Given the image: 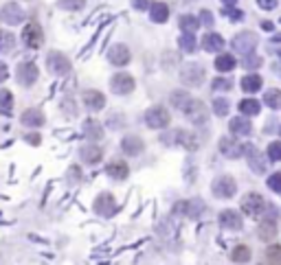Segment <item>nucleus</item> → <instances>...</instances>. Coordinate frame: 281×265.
Instances as JSON below:
<instances>
[{"instance_id":"1","label":"nucleus","mask_w":281,"mask_h":265,"mask_svg":"<svg viewBox=\"0 0 281 265\" xmlns=\"http://www.w3.org/2000/svg\"><path fill=\"white\" fill-rule=\"evenodd\" d=\"M46 68H49L51 75H55V77H64V75H68L70 72V59L64 55V53H59V51H51L49 55H46Z\"/></svg>"},{"instance_id":"2","label":"nucleus","mask_w":281,"mask_h":265,"mask_svg":"<svg viewBox=\"0 0 281 265\" xmlns=\"http://www.w3.org/2000/svg\"><path fill=\"white\" fill-rule=\"evenodd\" d=\"M145 123H147V127H152V129H165L167 125L171 123V116H169V112H167V107L154 105L145 112Z\"/></svg>"},{"instance_id":"3","label":"nucleus","mask_w":281,"mask_h":265,"mask_svg":"<svg viewBox=\"0 0 281 265\" xmlns=\"http://www.w3.org/2000/svg\"><path fill=\"white\" fill-rule=\"evenodd\" d=\"M240 208L246 217H259V215H264V210H266V202L259 193H248V195L242 197Z\"/></svg>"},{"instance_id":"4","label":"nucleus","mask_w":281,"mask_h":265,"mask_svg":"<svg viewBox=\"0 0 281 265\" xmlns=\"http://www.w3.org/2000/svg\"><path fill=\"white\" fill-rule=\"evenodd\" d=\"M182 112L194 125H207V120H209V107L198 99H191Z\"/></svg>"},{"instance_id":"5","label":"nucleus","mask_w":281,"mask_h":265,"mask_svg":"<svg viewBox=\"0 0 281 265\" xmlns=\"http://www.w3.org/2000/svg\"><path fill=\"white\" fill-rule=\"evenodd\" d=\"M211 191H213V195L218 197V200H229V197L235 195L237 184H235V180H233L231 176H220V178L213 180Z\"/></svg>"},{"instance_id":"6","label":"nucleus","mask_w":281,"mask_h":265,"mask_svg":"<svg viewBox=\"0 0 281 265\" xmlns=\"http://www.w3.org/2000/svg\"><path fill=\"white\" fill-rule=\"evenodd\" d=\"M205 208H207V204L202 202L200 197H194V200H187V202H176L174 213L184 215V217H189V219H198V217L205 213Z\"/></svg>"},{"instance_id":"7","label":"nucleus","mask_w":281,"mask_h":265,"mask_svg":"<svg viewBox=\"0 0 281 265\" xmlns=\"http://www.w3.org/2000/svg\"><path fill=\"white\" fill-rule=\"evenodd\" d=\"M38 77H40V68L33 62H22L16 68V79H18V83H20V86L31 88L33 83L38 81Z\"/></svg>"},{"instance_id":"8","label":"nucleus","mask_w":281,"mask_h":265,"mask_svg":"<svg viewBox=\"0 0 281 265\" xmlns=\"http://www.w3.org/2000/svg\"><path fill=\"white\" fill-rule=\"evenodd\" d=\"M180 81L184 86H194V88L202 86V81H205V68L200 64H187L180 70Z\"/></svg>"},{"instance_id":"9","label":"nucleus","mask_w":281,"mask_h":265,"mask_svg":"<svg viewBox=\"0 0 281 265\" xmlns=\"http://www.w3.org/2000/svg\"><path fill=\"white\" fill-rule=\"evenodd\" d=\"M22 42L29 46V48H40L44 44V31L38 22H29L25 29H22Z\"/></svg>"},{"instance_id":"10","label":"nucleus","mask_w":281,"mask_h":265,"mask_svg":"<svg viewBox=\"0 0 281 265\" xmlns=\"http://www.w3.org/2000/svg\"><path fill=\"white\" fill-rule=\"evenodd\" d=\"M134 88H136V81L132 75H128V72H117L110 79V90L115 94H130Z\"/></svg>"},{"instance_id":"11","label":"nucleus","mask_w":281,"mask_h":265,"mask_svg":"<svg viewBox=\"0 0 281 265\" xmlns=\"http://www.w3.org/2000/svg\"><path fill=\"white\" fill-rule=\"evenodd\" d=\"M257 42L259 40H257V35L253 31H242L233 38V48H235L237 53H242V55H248V53L255 51Z\"/></svg>"},{"instance_id":"12","label":"nucleus","mask_w":281,"mask_h":265,"mask_svg":"<svg viewBox=\"0 0 281 265\" xmlns=\"http://www.w3.org/2000/svg\"><path fill=\"white\" fill-rule=\"evenodd\" d=\"M244 156H246V160H248V167L253 169L257 176H264L266 169H268V162L264 160V156L257 152L253 145H244Z\"/></svg>"},{"instance_id":"13","label":"nucleus","mask_w":281,"mask_h":265,"mask_svg":"<svg viewBox=\"0 0 281 265\" xmlns=\"http://www.w3.org/2000/svg\"><path fill=\"white\" fill-rule=\"evenodd\" d=\"M92 208H95V213L101 215V217H112L117 213V202L110 193H101L97 200H95Z\"/></svg>"},{"instance_id":"14","label":"nucleus","mask_w":281,"mask_h":265,"mask_svg":"<svg viewBox=\"0 0 281 265\" xmlns=\"http://www.w3.org/2000/svg\"><path fill=\"white\" fill-rule=\"evenodd\" d=\"M0 18H3V22H7V24H20L22 20H25V9H22L18 3H7L3 9H0Z\"/></svg>"},{"instance_id":"15","label":"nucleus","mask_w":281,"mask_h":265,"mask_svg":"<svg viewBox=\"0 0 281 265\" xmlns=\"http://www.w3.org/2000/svg\"><path fill=\"white\" fill-rule=\"evenodd\" d=\"M81 101H83V105L92 112H99L106 107V96H104V92H99V90H86V92L81 94Z\"/></svg>"},{"instance_id":"16","label":"nucleus","mask_w":281,"mask_h":265,"mask_svg":"<svg viewBox=\"0 0 281 265\" xmlns=\"http://www.w3.org/2000/svg\"><path fill=\"white\" fill-rule=\"evenodd\" d=\"M130 59H132V55H130V48L125 44H115L108 51V62L115 66H125L130 64Z\"/></svg>"},{"instance_id":"17","label":"nucleus","mask_w":281,"mask_h":265,"mask_svg":"<svg viewBox=\"0 0 281 265\" xmlns=\"http://www.w3.org/2000/svg\"><path fill=\"white\" fill-rule=\"evenodd\" d=\"M44 120H46V116L40 107H29V110H25L20 116V123L25 125V127H42Z\"/></svg>"},{"instance_id":"18","label":"nucleus","mask_w":281,"mask_h":265,"mask_svg":"<svg viewBox=\"0 0 281 265\" xmlns=\"http://www.w3.org/2000/svg\"><path fill=\"white\" fill-rule=\"evenodd\" d=\"M79 158L86 162V165H97V162H101V158H104V149L95 143H88L79 149Z\"/></svg>"},{"instance_id":"19","label":"nucleus","mask_w":281,"mask_h":265,"mask_svg":"<svg viewBox=\"0 0 281 265\" xmlns=\"http://www.w3.org/2000/svg\"><path fill=\"white\" fill-rule=\"evenodd\" d=\"M220 226L226 228V230H242V215L237 210L226 208L220 213Z\"/></svg>"},{"instance_id":"20","label":"nucleus","mask_w":281,"mask_h":265,"mask_svg":"<svg viewBox=\"0 0 281 265\" xmlns=\"http://www.w3.org/2000/svg\"><path fill=\"white\" fill-rule=\"evenodd\" d=\"M220 152L229 158H242L244 156V145L233 141V138H220Z\"/></svg>"},{"instance_id":"21","label":"nucleus","mask_w":281,"mask_h":265,"mask_svg":"<svg viewBox=\"0 0 281 265\" xmlns=\"http://www.w3.org/2000/svg\"><path fill=\"white\" fill-rule=\"evenodd\" d=\"M106 173L112 180H125L130 176V167L125 165L123 160H110L108 162V167H106Z\"/></svg>"},{"instance_id":"22","label":"nucleus","mask_w":281,"mask_h":265,"mask_svg":"<svg viewBox=\"0 0 281 265\" xmlns=\"http://www.w3.org/2000/svg\"><path fill=\"white\" fill-rule=\"evenodd\" d=\"M121 149L125 156H139L143 149H145V143H143L139 136H125L121 141Z\"/></svg>"},{"instance_id":"23","label":"nucleus","mask_w":281,"mask_h":265,"mask_svg":"<svg viewBox=\"0 0 281 265\" xmlns=\"http://www.w3.org/2000/svg\"><path fill=\"white\" fill-rule=\"evenodd\" d=\"M202 48L209 53H218L224 48V38L220 33H207L205 38H202Z\"/></svg>"},{"instance_id":"24","label":"nucleus","mask_w":281,"mask_h":265,"mask_svg":"<svg viewBox=\"0 0 281 265\" xmlns=\"http://www.w3.org/2000/svg\"><path fill=\"white\" fill-rule=\"evenodd\" d=\"M229 129L233 131V134H237V136H248L250 131H253V125H250V120H248V118L235 116V118H231Z\"/></svg>"},{"instance_id":"25","label":"nucleus","mask_w":281,"mask_h":265,"mask_svg":"<svg viewBox=\"0 0 281 265\" xmlns=\"http://www.w3.org/2000/svg\"><path fill=\"white\" fill-rule=\"evenodd\" d=\"M149 18L156 24L167 22V18H169V7H167L165 3H152V7H149Z\"/></svg>"},{"instance_id":"26","label":"nucleus","mask_w":281,"mask_h":265,"mask_svg":"<svg viewBox=\"0 0 281 265\" xmlns=\"http://www.w3.org/2000/svg\"><path fill=\"white\" fill-rule=\"evenodd\" d=\"M83 134H86V138H90V141H101L104 138V127L95 118H88L83 123Z\"/></svg>"},{"instance_id":"27","label":"nucleus","mask_w":281,"mask_h":265,"mask_svg":"<svg viewBox=\"0 0 281 265\" xmlns=\"http://www.w3.org/2000/svg\"><path fill=\"white\" fill-rule=\"evenodd\" d=\"M261 77L257 75V72H250V75H246L242 79V90L244 92H248V94H253V92H259L261 90Z\"/></svg>"},{"instance_id":"28","label":"nucleus","mask_w":281,"mask_h":265,"mask_svg":"<svg viewBox=\"0 0 281 265\" xmlns=\"http://www.w3.org/2000/svg\"><path fill=\"white\" fill-rule=\"evenodd\" d=\"M11 112H14V94L9 90L0 88V114L3 116H11Z\"/></svg>"},{"instance_id":"29","label":"nucleus","mask_w":281,"mask_h":265,"mask_svg":"<svg viewBox=\"0 0 281 265\" xmlns=\"http://www.w3.org/2000/svg\"><path fill=\"white\" fill-rule=\"evenodd\" d=\"M237 66L235 62V57L229 55V53H224V55H218L215 57V70H220V72H231L233 68Z\"/></svg>"},{"instance_id":"30","label":"nucleus","mask_w":281,"mask_h":265,"mask_svg":"<svg viewBox=\"0 0 281 265\" xmlns=\"http://www.w3.org/2000/svg\"><path fill=\"white\" fill-rule=\"evenodd\" d=\"M194 99V96H191L187 90H176V92H171V96H169V101H171V105L174 107H178V110H184V107H187V103L189 101Z\"/></svg>"},{"instance_id":"31","label":"nucleus","mask_w":281,"mask_h":265,"mask_svg":"<svg viewBox=\"0 0 281 265\" xmlns=\"http://www.w3.org/2000/svg\"><path fill=\"white\" fill-rule=\"evenodd\" d=\"M257 234L264 241H272L277 237V226H274V221H261L259 228H257Z\"/></svg>"},{"instance_id":"32","label":"nucleus","mask_w":281,"mask_h":265,"mask_svg":"<svg viewBox=\"0 0 281 265\" xmlns=\"http://www.w3.org/2000/svg\"><path fill=\"white\" fill-rule=\"evenodd\" d=\"M261 110V103L255 99H244L240 101V112L244 114V116H255V114H259Z\"/></svg>"},{"instance_id":"33","label":"nucleus","mask_w":281,"mask_h":265,"mask_svg":"<svg viewBox=\"0 0 281 265\" xmlns=\"http://www.w3.org/2000/svg\"><path fill=\"white\" fill-rule=\"evenodd\" d=\"M178 27H180L182 33H196V29L200 27V20L196 16H182L178 20Z\"/></svg>"},{"instance_id":"34","label":"nucleus","mask_w":281,"mask_h":265,"mask_svg":"<svg viewBox=\"0 0 281 265\" xmlns=\"http://www.w3.org/2000/svg\"><path fill=\"white\" fill-rule=\"evenodd\" d=\"M264 103L270 110H281V90H266L264 92Z\"/></svg>"},{"instance_id":"35","label":"nucleus","mask_w":281,"mask_h":265,"mask_svg":"<svg viewBox=\"0 0 281 265\" xmlns=\"http://www.w3.org/2000/svg\"><path fill=\"white\" fill-rule=\"evenodd\" d=\"M178 44H180V48L184 53H194L196 46H198V42H196V35L194 33H182L180 40H178Z\"/></svg>"},{"instance_id":"36","label":"nucleus","mask_w":281,"mask_h":265,"mask_svg":"<svg viewBox=\"0 0 281 265\" xmlns=\"http://www.w3.org/2000/svg\"><path fill=\"white\" fill-rule=\"evenodd\" d=\"M231 258L235 263H248L250 261V248H246V245H237V248L231 252Z\"/></svg>"},{"instance_id":"37","label":"nucleus","mask_w":281,"mask_h":265,"mask_svg":"<svg viewBox=\"0 0 281 265\" xmlns=\"http://www.w3.org/2000/svg\"><path fill=\"white\" fill-rule=\"evenodd\" d=\"M86 0H57V7L64 9V11H79L83 9Z\"/></svg>"},{"instance_id":"38","label":"nucleus","mask_w":281,"mask_h":265,"mask_svg":"<svg viewBox=\"0 0 281 265\" xmlns=\"http://www.w3.org/2000/svg\"><path fill=\"white\" fill-rule=\"evenodd\" d=\"M266 261L268 265H281V245H270L266 250Z\"/></svg>"},{"instance_id":"39","label":"nucleus","mask_w":281,"mask_h":265,"mask_svg":"<svg viewBox=\"0 0 281 265\" xmlns=\"http://www.w3.org/2000/svg\"><path fill=\"white\" fill-rule=\"evenodd\" d=\"M261 64H264V59H261L259 55H253V53H248V55H244V68H248V70H255V68H259Z\"/></svg>"},{"instance_id":"40","label":"nucleus","mask_w":281,"mask_h":265,"mask_svg":"<svg viewBox=\"0 0 281 265\" xmlns=\"http://www.w3.org/2000/svg\"><path fill=\"white\" fill-rule=\"evenodd\" d=\"M229 110H231V103L226 99H215L213 101V112L218 114V116H226Z\"/></svg>"},{"instance_id":"41","label":"nucleus","mask_w":281,"mask_h":265,"mask_svg":"<svg viewBox=\"0 0 281 265\" xmlns=\"http://www.w3.org/2000/svg\"><path fill=\"white\" fill-rule=\"evenodd\" d=\"M268 158H270L272 162H279L281 160V141H274V143H270L268 145Z\"/></svg>"},{"instance_id":"42","label":"nucleus","mask_w":281,"mask_h":265,"mask_svg":"<svg viewBox=\"0 0 281 265\" xmlns=\"http://www.w3.org/2000/svg\"><path fill=\"white\" fill-rule=\"evenodd\" d=\"M268 189L274 191V193H281V171L272 173V176L268 178Z\"/></svg>"},{"instance_id":"43","label":"nucleus","mask_w":281,"mask_h":265,"mask_svg":"<svg viewBox=\"0 0 281 265\" xmlns=\"http://www.w3.org/2000/svg\"><path fill=\"white\" fill-rule=\"evenodd\" d=\"M231 79H224V77H218V79L211 81V88L213 90H231Z\"/></svg>"},{"instance_id":"44","label":"nucleus","mask_w":281,"mask_h":265,"mask_svg":"<svg viewBox=\"0 0 281 265\" xmlns=\"http://www.w3.org/2000/svg\"><path fill=\"white\" fill-rule=\"evenodd\" d=\"M123 123H125V118L121 116V114H112V116L108 118V123H106V125H108L110 129H119Z\"/></svg>"},{"instance_id":"45","label":"nucleus","mask_w":281,"mask_h":265,"mask_svg":"<svg viewBox=\"0 0 281 265\" xmlns=\"http://www.w3.org/2000/svg\"><path fill=\"white\" fill-rule=\"evenodd\" d=\"M198 20H200V24H205V27H213V14L209 9H202L200 11Z\"/></svg>"},{"instance_id":"46","label":"nucleus","mask_w":281,"mask_h":265,"mask_svg":"<svg viewBox=\"0 0 281 265\" xmlns=\"http://www.w3.org/2000/svg\"><path fill=\"white\" fill-rule=\"evenodd\" d=\"M152 3H154V0H132V7L136 11H145V9L152 7Z\"/></svg>"},{"instance_id":"47","label":"nucleus","mask_w":281,"mask_h":265,"mask_svg":"<svg viewBox=\"0 0 281 265\" xmlns=\"http://www.w3.org/2000/svg\"><path fill=\"white\" fill-rule=\"evenodd\" d=\"M224 14L229 16V18H233V20H235V22H240L242 18H244V14H242V11H237V9H233V7H226V9H224Z\"/></svg>"},{"instance_id":"48","label":"nucleus","mask_w":281,"mask_h":265,"mask_svg":"<svg viewBox=\"0 0 281 265\" xmlns=\"http://www.w3.org/2000/svg\"><path fill=\"white\" fill-rule=\"evenodd\" d=\"M257 5H259L261 9H266V11H270L277 7V0H257Z\"/></svg>"},{"instance_id":"49","label":"nucleus","mask_w":281,"mask_h":265,"mask_svg":"<svg viewBox=\"0 0 281 265\" xmlns=\"http://www.w3.org/2000/svg\"><path fill=\"white\" fill-rule=\"evenodd\" d=\"M62 107H64V112H66V114H70V116H73V114L77 112V110H75V105H73V99H64Z\"/></svg>"},{"instance_id":"50","label":"nucleus","mask_w":281,"mask_h":265,"mask_svg":"<svg viewBox=\"0 0 281 265\" xmlns=\"http://www.w3.org/2000/svg\"><path fill=\"white\" fill-rule=\"evenodd\" d=\"M7 77H9V68H7V64H5V62H0V83H3V81H7Z\"/></svg>"},{"instance_id":"51","label":"nucleus","mask_w":281,"mask_h":265,"mask_svg":"<svg viewBox=\"0 0 281 265\" xmlns=\"http://www.w3.org/2000/svg\"><path fill=\"white\" fill-rule=\"evenodd\" d=\"M27 141L31 143V145H40V134H29Z\"/></svg>"},{"instance_id":"52","label":"nucleus","mask_w":281,"mask_h":265,"mask_svg":"<svg viewBox=\"0 0 281 265\" xmlns=\"http://www.w3.org/2000/svg\"><path fill=\"white\" fill-rule=\"evenodd\" d=\"M261 29H264V31H272V22H261Z\"/></svg>"},{"instance_id":"53","label":"nucleus","mask_w":281,"mask_h":265,"mask_svg":"<svg viewBox=\"0 0 281 265\" xmlns=\"http://www.w3.org/2000/svg\"><path fill=\"white\" fill-rule=\"evenodd\" d=\"M224 3V7H233V5H235V0H222Z\"/></svg>"},{"instance_id":"54","label":"nucleus","mask_w":281,"mask_h":265,"mask_svg":"<svg viewBox=\"0 0 281 265\" xmlns=\"http://www.w3.org/2000/svg\"><path fill=\"white\" fill-rule=\"evenodd\" d=\"M274 70H277V75H281V64H274Z\"/></svg>"},{"instance_id":"55","label":"nucleus","mask_w":281,"mask_h":265,"mask_svg":"<svg viewBox=\"0 0 281 265\" xmlns=\"http://www.w3.org/2000/svg\"><path fill=\"white\" fill-rule=\"evenodd\" d=\"M274 42H281V35H274V38H272Z\"/></svg>"},{"instance_id":"56","label":"nucleus","mask_w":281,"mask_h":265,"mask_svg":"<svg viewBox=\"0 0 281 265\" xmlns=\"http://www.w3.org/2000/svg\"><path fill=\"white\" fill-rule=\"evenodd\" d=\"M279 55H281V53H279Z\"/></svg>"}]
</instances>
